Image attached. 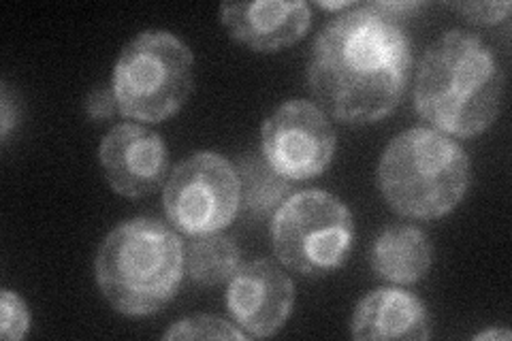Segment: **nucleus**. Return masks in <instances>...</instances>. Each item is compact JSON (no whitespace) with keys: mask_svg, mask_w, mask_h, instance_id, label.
<instances>
[{"mask_svg":"<svg viewBox=\"0 0 512 341\" xmlns=\"http://www.w3.org/2000/svg\"><path fill=\"white\" fill-rule=\"evenodd\" d=\"M410 67V39L397 18L374 3L355 5L320 28L308 84L327 116L370 124L402 103Z\"/></svg>","mask_w":512,"mask_h":341,"instance_id":"nucleus-1","label":"nucleus"},{"mask_svg":"<svg viewBox=\"0 0 512 341\" xmlns=\"http://www.w3.org/2000/svg\"><path fill=\"white\" fill-rule=\"evenodd\" d=\"M504 71L476 32L453 28L429 45L414 79V107L436 131L470 139L500 116Z\"/></svg>","mask_w":512,"mask_h":341,"instance_id":"nucleus-2","label":"nucleus"},{"mask_svg":"<svg viewBox=\"0 0 512 341\" xmlns=\"http://www.w3.org/2000/svg\"><path fill=\"white\" fill-rule=\"evenodd\" d=\"M186 250L178 233L154 218L126 220L96 254L94 273L103 297L124 316H150L178 295Z\"/></svg>","mask_w":512,"mask_h":341,"instance_id":"nucleus-3","label":"nucleus"},{"mask_svg":"<svg viewBox=\"0 0 512 341\" xmlns=\"http://www.w3.org/2000/svg\"><path fill=\"white\" fill-rule=\"evenodd\" d=\"M378 184L399 216L436 220L451 214L466 197L470 158L451 135L414 126L382 152Z\"/></svg>","mask_w":512,"mask_h":341,"instance_id":"nucleus-4","label":"nucleus"},{"mask_svg":"<svg viewBox=\"0 0 512 341\" xmlns=\"http://www.w3.org/2000/svg\"><path fill=\"white\" fill-rule=\"evenodd\" d=\"M192 67V52L173 32H139L120 52L111 79L118 111L150 124L169 120L192 92Z\"/></svg>","mask_w":512,"mask_h":341,"instance_id":"nucleus-5","label":"nucleus"},{"mask_svg":"<svg viewBox=\"0 0 512 341\" xmlns=\"http://www.w3.org/2000/svg\"><path fill=\"white\" fill-rule=\"evenodd\" d=\"M271 246L284 267L301 275H327L348 261L355 222L338 197L325 190H303L276 209Z\"/></svg>","mask_w":512,"mask_h":341,"instance_id":"nucleus-6","label":"nucleus"},{"mask_svg":"<svg viewBox=\"0 0 512 341\" xmlns=\"http://www.w3.org/2000/svg\"><path fill=\"white\" fill-rule=\"evenodd\" d=\"M163 205L171 226L184 235L220 233L242 207L237 169L216 152L192 154L167 177Z\"/></svg>","mask_w":512,"mask_h":341,"instance_id":"nucleus-7","label":"nucleus"},{"mask_svg":"<svg viewBox=\"0 0 512 341\" xmlns=\"http://www.w3.org/2000/svg\"><path fill=\"white\" fill-rule=\"evenodd\" d=\"M261 143L271 169L288 182H306L327 171L338 137L329 116L316 103L293 99L265 120Z\"/></svg>","mask_w":512,"mask_h":341,"instance_id":"nucleus-8","label":"nucleus"},{"mask_svg":"<svg viewBox=\"0 0 512 341\" xmlns=\"http://www.w3.org/2000/svg\"><path fill=\"white\" fill-rule=\"evenodd\" d=\"M99 160L111 190L126 199L148 197L169 173L163 137L131 122L114 126L103 137Z\"/></svg>","mask_w":512,"mask_h":341,"instance_id":"nucleus-9","label":"nucleus"},{"mask_svg":"<svg viewBox=\"0 0 512 341\" xmlns=\"http://www.w3.org/2000/svg\"><path fill=\"white\" fill-rule=\"evenodd\" d=\"M293 280L271 261L242 265L229 280L227 307L233 322L248 337L276 335L293 312Z\"/></svg>","mask_w":512,"mask_h":341,"instance_id":"nucleus-10","label":"nucleus"},{"mask_svg":"<svg viewBox=\"0 0 512 341\" xmlns=\"http://www.w3.org/2000/svg\"><path fill=\"white\" fill-rule=\"evenodd\" d=\"M312 11L303 0H254L220 7V22L229 35L250 50L271 54L303 39L310 28Z\"/></svg>","mask_w":512,"mask_h":341,"instance_id":"nucleus-11","label":"nucleus"},{"mask_svg":"<svg viewBox=\"0 0 512 341\" xmlns=\"http://www.w3.org/2000/svg\"><path fill=\"white\" fill-rule=\"evenodd\" d=\"M350 333L359 341H421L431 337V320L419 297L402 288L384 286L357 303Z\"/></svg>","mask_w":512,"mask_h":341,"instance_id":"nucleus-12","label":"nucleus"},{"mask_svg":"<svg viewBox=\"0 0 512 341\" xmlns=\"http://www.w3.org/2000/svg\"><path fill=\"white\" fill-rule=\"evenodd\" d=\"M431 258H434V250L421 229L395 224L376 237L370 263L382 280L408 286L425 278Z\"/></svg>","mask_w":512,"mask_h":341,"instance_id":"nucleus-13","label":"nucleus"},{"mask_svg":"<svg viewBox=\"0 0 512 341\" xmlns=\"http://www.w3.org/2000/svg\"><path fill=\"white\" fill-rule=\"evenodd\" d=\"M239 248L231 237L220 233L201 235L188 246L186 269L192 282L201 286H218L229 282L239 269Z\"/></svg>","mask_w":512,"mask_h":341,"instance_id":"nucleus-14","label":"nucleus"},{"mask_svg":"<svg viewBox=\"0 0 512 341\" xmlns=\"http://www.w3.org/2000/svg\"><path fill=\"white\" fill-rule=\"evenodd\" d=\"M237 175L242 186V203L252 214H267L286 201L288 180L271 169L265 158L242 160Z\"/></svg>","mask_w":512,"mask_h":341,"instance_id":"nucleus-15","label":"nucleus"},{"mask_svg":"<svg viewBox=\"0 0 512 341\" xmlns=\"http://www.w3.org/2000/svg\"><path fill=\"white\" fill-rule=\"evenodd\" d=\"M165 339H239L244 341L248 335L237 327V324L218 318V316H190L163 335Z\"/></svg>","mask_w":512,"mask_h":341,"instance_id":"nucleus-16","label":"nucleus"},{"mask_svg":"<svg viewBox=\"0 0 512 341\" xmlns=\"http://www.w3.org/2000/svg\"><path fill=\"white\" fill-rule=\"evenodd\" d=\"M30 331V312L20 295L3 290L0 295V335L7 341L24 339Z\"/></svg>","mask_w":512,"mask_h":341,"instance_id":"nucleus-17","label":"nucleus"},{"mask_svg":"<svg viewBox=\"0 0 512 341\" xmlns=\"http://www.w3.org/2000/svg\"><path fill=\"white\" fill-rule=\"evenodd\" d=\"M468 20L476 24H498L508 18V13L512 9L510 3H461L455 5Z\"/></svg>","mask_w":512,"mask_h":341,"instance_id":"nucleus-18","label":"nucleus"},{"mask_svg":"<svg viewBox=\"0 0 512 341\" xmlns=\"http://www.w3.org/2000/svg\"><path fill=\"white\" fill-rule=\"evenodd\" d=\"M86 111L92 120H107L114 116L118 111V103H116V94L111 88H96L90 92V96L86 99Z\"/></svg>","mask_w":512,"mask_h":341,"instance_id":"nucleus-19","label":"nucleus"},{"mask_svg":"<svg viewBox=\"0 0 512 341\" xmlns=\"http://www.w3.org/2000/svg\"><path fill=\"white\" fill-rule=\"evenodd\" d=\"M0 107H3V139H7L11 133V126L15 124V120H18V113H13L11 109L7 88H3V103H0Z\"/></svg>","mask_w":512,"mask_h":341,"instance_id":"nucleus-20","label":"nucleus"},{"mask_svg":"<svg viewBox=\"0 0 512 341\" xmlns=\"http://www.w3.org/2000/svg\"><path fill=\"white\" fill-rule=\"evenodd\" d=\"M320 9H327V11H348L355 7L357 3H350V0H335V3H329V0H318L316 3Z\"/></svg>","mask_w":512,"mask_h":341,"instance_id":"nucleus-21","label":"nucleus"},{"mask_svg":"<svg viewBox=\"0 0 512 341\" xmlns=\"http://www.w3.org/2000/svg\"><path fill=\"white\" fill-rule=\"evenodd\" d=\"M510 337H512L510 331H493V329L474 335V339H510Z\"/></svg>","mask_w":512,"mask_h":341,"instance_id":"nucleus-22","label":"nucleus"}]
</instances>
